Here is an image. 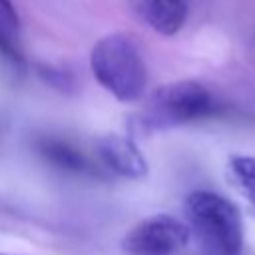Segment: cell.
I'll return each mask as SVG.
<instances>
[{"mask_svg":"<svg viewBox=\"0 0 255 255\" xmlns=\"http://www.w3.org/2000/svg\"><path fill=\"white\" fill-rule=\"evenodd\" d=\"M98 153H100V159L114 173H118L122 177L141 179L149 171L147 161H145V155L126 135H118V133L104 135L98 141Z\"/></svg>","mask_w":255,"mask_h":255,"instance_id":"cell-5","label":"cell"},{"mask_svg":"<svg viewBox=\"0 0 255 255\" xmlns=\"http://www.w3.org/2000/svg\"><path fill=\"white\" fill-rule=\"evenodd\" d=\"M38 74L40 78L52 86L54 90L62 92V94H72L76 92V80L74 76L68 72V70H62V68H54V66H38Z\"/></svg>","mask_w":255,"mask_h":255,"instance_id":"cell-9","label":"cell"},{"mask_svg":"<svg viewBox=\"0 0 255 255\" xmlns=\"http://www.w3.org/2000/svg\"><path fill=\"white\" fill-rule=\"evenodd\" d=\"M191 239L189 223L169 215L155 213L137 221L124 237V251L128 255H177Z\"/></svg>","mask_w":255,"mask_h":255,"instance_id":"cell-4","label":"cell"},{"mask_svg":"<svg viewBox=\"0 0 255 255\" xmlns=\"http://www.w3.org/2000/svg\"><path fill=\"white\" fill-rule=\"evenodd\" d=\"M36 149L38 153L52 163L54 167L68 171V173H94V165L92 161L72 143L64 141V139H56V137H42L36 141Z\"/></svg>","mask_w":255,"mask_h":255,"instance_id":"cell-7","label":"cell"},{"mask_svg":"<svg viewBox=\"0 0 255 255\" xmlns=\"http://www.w3.org/2000/svg\"><path fill=\"white\" fill-rule=\"evenodd\" d=\"M185 215L191 233L211 255H239L243 249V217L227 197L197 189L185 199Z\"/></svg>","mask_w":255,"mask_h":255,"instance_id":"cell-1","label":"cell"},{"mask_svg":"<svg viewBox=\"0 0 255 255\" xmlns=\"http://www.w3.org/2000/svg\"><path fill=\"white\" fill-rule=\"evenodd\" d=\"M141 22L163 36L177 34L187 20L185 0H129Z\"/></svg>","mask_w":255,"mask_h":255,"instance_id":"cell-6","label":"cell"},{"mask_svg":"<svg viewBox=\"0 0 255 255\" xmlns=\"http://www.w3.org/2000/svg\"><path fill=\"white\" fill-rule=\"evenodd\" d=\"M227 183L247 201L249 213L255 217V155L237 153L225 165Z\"/></svg>","mask_w":255,"mask_h":255,"instance_id":"cell-8","label":"cell"},{"mask_svg":"<svg viewBox=\"0 0 255 255\" xmlns=\"http://www.w3.org/2000/svg\"><path fill=\"white\" fill-rule=\"evenodd\" d=\"M90 66L100 86L120 102H135L147 84L145 62L135 42L126 34H110L96 42Z\"/></svg>","mask_w":255,"mask_h":255,"instance_id":"cell-2","label":"cell"},{"mask_svg":"<svg viewBox=\"0 0 255 255\" xmlns=\"http://www.w3.org/2000/svg\"><path fill=\"white\" fill-rule=\"evenodd\" d=\"M0 28L12 36L18 34L20 18H18V12H16L12 0H0Z\"/></svg>","mask_w":255,"mask_h":255,"instance_id":"cell-10","label":"cell"},{"mask_svg":"<svg viewBox=\"0 0 255 255\" xmlns=\"http://www.w3.org/2000/svg\"><path fill=\"white\" fill-rule=\"evenodd\" d=\"M215 110L211 92L195 80H179L157 88L143 116L149 129H169L199 118L209 116Z\"/></svg>","mask_w":255,"mask_h":255,"instance_id":"cell-3","label":"cell"},{"mask_svg":"<svg viewBox=\"0 0 255 255\" xmlns=\"http://www.w3.org/2000/svg\"><path fill=\"white\" fill-rule=\"evenodd\" d=\"M0 255H24V253H0Z\"/></svg>","mask_w":255,"mask_h":255,"instance_id":"cell-11","label":"cell"}]
</instances>
